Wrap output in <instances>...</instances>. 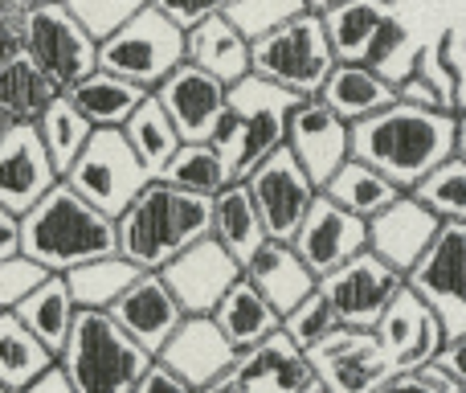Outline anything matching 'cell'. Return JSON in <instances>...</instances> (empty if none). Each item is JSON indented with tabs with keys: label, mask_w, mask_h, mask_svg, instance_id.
<instances>
[{
	"label": "cell",
	"mask_w": 466,
	"mask_h": 393,
	"mask_svg": "<svg viewBox=\"0 0 466 393\" xmlns=\"http://www.w3.org/2000/svg\"><path fill=\"white\" fill-rule=\"evenodd\" d=\"M459 152V115L397 98L393 107L352 123V156L385 172L401 193Z\"/></svg>",
	"instance_id": "obj_1"
},
{
	"label": "cell",
	"mask_w": 466,
	"mask_h": 393,
	"mask_svg": "<svg viewBox=\"0 0 466 393\" xmlns=\"http://www.w3.org/2000/svg\"><path fill=\"white\" fill-rule=\"evenodd\" d=\"M115 233L123 258H131L139 271H160L213 233V197L152 177L144 193L115 217Z\"/></svg>",
	"instance_id": "obj_2"
},
{
	"label": "cell",
	"mask_w": 466,
	"mask_h": 393,
	"mask_svg": "<svg viewBox=\"0 0 466 393\" xmlns=\"http://www.w3.org/2000/svg\"><path fill=\"white\" fill-rule=\"evenodd\" d=\"M21 250L37 258L46 271L66 274L74 266L119 250L115 217L95 209L66 181H57L29 213H21Z\"/></svg>",
	"instance_id": "obj_3"
},
{
	"label": "cell",
	"mask_w": 466,
	"mask_h": 393,
	"mask_svg": "<svg viewBox=\"0 0 466 393\" xmlns=\"http://www.w3.org/2000/svg\"><path fill=\"white\" fill-rule=\"evenodd\" d=\"M299 98L303 95H295V90L279 87V82L262 78L254 70L241 82H233L229 115L221 119L218 140H213L218 152L226 156L233 181H246L266 156L287 144V123L290 111L299 107Z\"/></svg>",
	"instance_id": "obj_4"
},
{
	"label": "cell",
	"mask_w": 466,
	"mask_h": 393,
	"mask_svg": "<svg viewBox=\"0 0 466 393\" xmlns=\"http://www.w3.org/2000/svg\"><path fill=\"white\" fill-rule=\"evenodd\" d=\"M152 361L156 357L139 340H131L111 312H78L57 353V365L70 377L74 393H131L152 369Z\"/></svg>",
	"instance_id": "obj_5"
},
{
	"label": "cell",
	"mask_w": 466,
	"mask_h": 393,
	"mask_svg": "<svg viewBox=\"0 0 466 393\" xmlns=\"http://www.w3.org/2000/svg\"><path fill=\"white\" fill-rule=\"evenodd\" d=\"M185 62H188V33L172 16H164L152 0L131 8L106 33H98V66L144 90H156Z\"/></svg>",
	"instance_id": "obj_6"
},
{
	"label": "cell",
	"mask_w": 466,
	"mask_h": 393,
	"mask_svg": "<svg viewBox=\"0 0 466 393\" xmlns=\"http://www.w3.org/2000/svg\"><path fill=\"white\" fill-rule=\"evenodd\" d=\"M249 57H254V74H262V78L279 82V87L295 90L303 98L319 95L331 66H336V49H331L323 16L315 8H307L295 21L258 37Z\"/></svg>",
	"instance_id": "obj_7"
},
{
	"label": "cell",
	"mask_w": 466,
	"mask_h": 393,
	"mask_svg": "<svg viewBox=\"0 0 466 393\" xmlns=\"http://www.w3.org/2000/svg\"><path fill=\"white\" fill-rule=\"evenodd\" d=\"M16 37L62 90L98 70V33H90V25L66 0H41L37 8H29L16 25Z\"/></svg>",
	"instance_id": "obj_8"
},
{
	"label": "cell",
	"mask_w": 466,
	"mask_h": 393,
	"mask_svg": "<svg viewBox=\"0 0 466 393\" xmlns=\"http://www.w3.org/2000/svg\"><path fill=\"white\" fill-rule=\"evenodd\" d=\"M62 181L95 209H103L106 217H119L147 189L152 172L144 169L136 148L127 144L123 128H95L90 144L82 148V156L70 164V172Z\"/></svg>",
	"instance_id": "obj_9"
},
{
	"label": "cell",
	"mask_w": 466,
	"mask_h": 393,
	"mask_svg": "<svg viewBox=\"0 0 466 393\" xmlns=\"http://www.w3.org/2000/svg\"><path fill=\"white\" fill-rule=\"evenodd\" d=\"M405 283L434 307L446 345L466 336V222H442L434 246L405 274Z\"/></svg>",
	"instance_id": "obj_10"
},
{
	"label": "cell",
	"mask_w": 466,
	"mask_h": 393,
	"mask_svg": "<svg viewBox=\"0 0 466 393\" xmlns=\"http://www.w3.org/2000/svg\"><path fill=\"white\" fill-rule=\"evenodd\" d=\"M401 287L405 271H397L393 263H385L372 250H360L356 258H348L344 266H336L319 279V291L336 307L344 328H377V320L385 315V307L393 304Z\"/></svg>",
	"instance_id": "obj_11"
},
{
	"label": "cell",
	"mask_w": 466,
	"mask_h": 393,
	"mask_svg": "<svg viewBox=\"0 0 466 393\" xmlns=\"http://www.w3.org/2000/svg\"><path fill=\"white\" fill-rule=\"evenodd\" d=\"M249 197H254L258 213H262V225L274 242H290L303 225L311 201L319 197V185L307 177V169L295 160L287 144L279 152H270L254 172L246 177Z\"/></svg>",
	"instance_id": "obj_12"
},
{
	"label": "cell",
	"mask_w": 466,
	"mask_h": 393,
	"mask_svg": "<svg viewBox=\"0 0 466 393\" xmlns=\"http://www.w3.org/2000/svg\"><path fill=\"white\" fill-rule=\"evenodd\" d=\"M307 361L315 369V381L328 393H372L393 377V365H389L372 328H344L339 324L328 340H319L307 353Z\"/></svg>",
	"instance_id": "obj_13"
},
{
	"label": "cell",
	"mask_w": 466,
	"mask_h": 393,
	"mask_svg": "<svg viewBox=\"0 0 466 393\" xmlns=\"http://www.w3.org/2000/svg\"><path fill=\"white\" fill-rule=\"evenodd\" d=\"M164 103V111L172 115L180 140L185 144H213L218 140L221 119L229 115V87L218 74L201 70V66L185 62L152 90Z\"/></svg>",
	"instance_id": "obj_14"
},
{
	"label": "cell",
	"mask_w": 466,
	"mask_h": 393,
	"mask_svg": "<svg viewBox=\"0 0 466 393\" xmlns=\"http://www.w3.org/2000/svg\"><path fill=\"white\" fill-rule=\"evenodd\" d=\"M372 332H377L393 373H421L426 365L438 361V353H442V345H446V332H442V324H438L434 307H430L410 283L397 291V299L385 307V315L377 320Z\"/></svg>",
	"instance_id": "obj_15"
},
{
	"label": "cell",
	"mask_w": 466,
	"mask_h": 393,
	"mask_svg": "<svg viewBox=\"0 0 466 393\" xmlns=\"http://www.w3.org/2000/svg\"><path fill=\"white\" fill-rule=\"evenodd\" d=\"M57 181H62V172L49 160L37 123H5V131H0V205L21 217Z\"/></svg>",
	"instance_id": "obj_16"
},
{
	"label": "cell",
	"mask_w": 466,
	"mask_h": 393,
	"mask_svg": "<svg viewBox=\"0 0 466 393\" xmlns=\"http://www.w3.org/2000/svg\"><path fill=\"white\" fill-rule=\"evenodd\" d=\"M290 246H295L299 258L323 279V274H331L336 266H344L348 258H356L360 250H369V217H356L352 209L336 205V201L319 189V197L311 201L299 233L290 238Z\"/></svg>",
	"instance_id": "obj_17"
},
{
	"label": "cell",
	"mask_w": 466,
	"mask_h": 393,
	"mask_svg": "<svg viewBox=\"0 0 466 393\" xmlns=\"http://www.w3.org/2000/svg\"><path fill=\"white\" fill-rule=\"evenodd\" d=\"M287 148L307 169V177L323 189L339 172V164L352 156V123L339 119L319 95L299 98L287 123Z\"/></svg>",
	"instance_id": "obj_18"
},
{
	"label": "cell",
	"mask_w": 466,
	"mask_h": 393,
	"mask_svg": "<svg viewBox=\"0 0 466 393\" xmlns=\"http://www.w3.org/2000/svg\"><path fill=\"white\" fill-rule=\"evenodd\" d=\"M160 274L168 279L172 295L180 299L188 315H213V307L246 274V266L209 233V238L193 242L185 254H177L168 266H160Z\"/></svg>",
	"instance_id": "obj_19"
},
{
	"label": "cell",
	"mask_w": 466,
	"mask_h": 393,
	"mask_svg": "<svg viewBox=\"0 0 466 393\" xmlns=\"http://www.w3.org/2000/svg\"><path fill=\"white\" fill-rule=\"evenodd\" d=\"M156 361L180 373L197 393H205L238 369L241 353L229 345V336L218 328L213 315H185V324L172 332V340L160 348Z\"/></svg>",
	"instance_id": "obj_20"
},
{
	"label": "cell",
	"mask_w": 466,
	"mask_h": 393,
	"mask_svg": "<svg viewBox=\"0 0 466 393\" xmlns=\"http://www.w3.org/2000/svg\"><path fill=\"white\" fill-rule=\"evenodd\" d=\"M111 315L127 328L131 340H139L152 357H160V348L168 345L172 332L185 324L188 312L180 307V299L172 295L168 279H164L160 271H139L136 279L127 283V291L111 304Z\"/></svg>",
	"instance_id": "obj_21"
},
{
	"label": "cell",
	"mask_w": 466,
	"mask_h": 393,
	"mask_svg": "<svg viewBox=\"0 0 466 393\" xmlns=\"http://www.w3.org/2000/svg\"><path fill=\"white\" fill-rule=\"evenodd\" d=\"M442 217L418 201L413 193H401L389 209H380L377 217H369V250L380 254L385 263H393L397 271L410 274L421 263L430 246H434Z\"/></svg>",
	"instance_id": "obj_22"
},
{
	"label": "cell",
	"mask_w": 466,
	"mask_h": 393,
	"mask_svg": "<svg viewBox=\"0 0 466 393\" xmlns=\"http://www.w3.org/2000/svg\"><path fill=\"white\" fill-rule=\"evenodd\" d=\"M246 279L279 307V315H287L290 307H299L319 287V274L299 258V250L290 242H274V238H266L262 250L246 263Z\"/></svg>",
	"instance_id": "obj_23"
},
{
	"label": "cell",
	"mask_w": 466,
	"mask_h": 393,
	"mask_svg": "<svg viewBox=\"0 0 466 393\" xmlns=\"http://www.w3.org/2000/svg\"><path fill=\"white\" fill-rule=\"evenodd\" d=\"M319 98L339 115V119L360 123V119H369V115L393 107L401 95H397L393 82H389L385 74H377L372 66H364V62H336V66H331V74H328V82H323Z\"/></svg>",
	"instance_id": "obj_24"
},
{
	"label": "cell",
	"mask_w": 466,
	"mask_h": 393,
	"mask_svg": "<svg viewBox=\"0 0 466 393\" xmlns=\"http://www.w3.org/2000/svg\"><path fill=\"white\" fill-rule=\"evenodd\" d=\"M249 49H254V41H249L226 13L205 16L201 25L188 29V62L201 66V70H209V74H218L226 87L241 82L249 70H254Z\"/></svg>",
	"instance_id": "obj_25"
},
{
	"label": "cell",
	"mask_w": 466,
	"mask_h": 393,
	"mask_svg": "<svg viewBox=\"0 0 466 393\" xmlns=\"http://www.w3.org/2000/svg\"><path fill=\"white\" fill-rule=\"evenodd\" d=\"M233 377L246 389H254L258 381H274L279 393H303L315 386V369H311V361H307V353L282 328L274 332L270 340H262L258 348L241 353Z\"/></svg>",
	"instance_id": "obj_26"
},
{
	"label": "cell",
	"mask_w": 466,
	"mask_h": 393,
	"mask_svg": "<svg viewBox=\"0 0 466 393\" xmlns=\"http://www.w3.org/2000/svg\"><path fill=\"white\" fill-rule=\"evenodd\" d=\"M213 320H218V328L226 332L238 353H249V348H258L262 340H270L274 332L282 328L279 307H274L246 274L221 295V304L213 307Z\"/></svg>",
	"instance_id": "obj_27"
},
{
	"label": "cell",
	"mask_w": 466,
	"mask_h": 393,
	"mask_svg": "<svg viewBox=\"0 0 466 393\" xmlns=\"http://www.w3.org/2000/svg\"><path fill=\"white\" fill-rule=\"evenodd\" d=\"M152 95V90L136 87V82L119 78V74L111 70H90L86 78H78L70 90H66V98H70L74 107H78L82 115H86L95 128H123V123L136 115V107L144 103V98Z\"/></svg>",
	"instance_id": "obj_28"
},
{
	"label": "cell",
	"mask_w": 466,
	"mask_h": 393,
	"mask_svg": "<svg viewBox=\"0 0 466 393\" xmlns=\"http://www.w3.org/2000/svg\"><path fill=\"white\" fill-rule=\"evenodd\" d=\"M57 95L62 87L25 49L0 66V119L5 123H37Z\"/></svg>",
	"instance_id": "obj_29"
},
{
	"label": "cell",
	"mask_w": 466,
	"mask_h": 393,
	"mask_svg": "<svg viewBox=\"0 0 466 393\" xmlns=\"http://www.w3.org/2000/svg\"><path fill=\"white\" fill-rule=\"evenodd\" d=\"M213 238H218L241 266H246L249 258L262 250V242L270 238L254 197H249L246 181H229V185L213 197Z\"/></svg>",
	"instance_id": "obj_30"
},
{
	"label": "cell",
	"mask_w": 466,
	"mask_h": 393,
	"mask_svg": "<svg viewBox=\"0 0 466 393\" xmlns=\"http://www.w3.org/2000/svg\"><path fill=\"white\" fill-rule=\"evenodd\" d=\"M393 0H339V5L323 8V29L336 49V62H364L377 29L393 16Z\"/></svg>",
	"instance_id": "obj_31"
},
{
	"label": "cell",
	"mask_w": 466,
	"mask_h": 393,
	"mask_svg": "<svg viewBox=\"0 0 466 393\" xmlns=\"http://www.w3.org/2000/svg\"><path fill=\"white\" fill-rule=\"evenodd\" d=\"M49 365H57V357L46 348V340L16 312H0V386L16 393L37 381Z\"/></svg>",
	"instance_id": "obj_32"
},
{
	"label": "cell",
	"mask_w": 466,
	"mask_h": 393,
	"mask_svg": "<svg viewBox=\"0 0 466 393\" xmlns=\"http://www.w3.org/2000/svg\"><path fill=\"white\" fill-rule=\"evenodd\" d=\"M16 315L46 340L49 353L54 357L62 353L66 336H70L74 320H78V304H74V295H70L66 274H49L37 291H29V295L21 299V307H16Z\"/></svg>",
	"instance_id": "obj_33"
},
{
	"label": "cell",
	"mask_w": 466,
	"mask_h": 393,
	"mask_svg": "<svg viewBox=\"0 0 466 393\" xmlns=\"http://www.w3.org/2000/svg\"><path fill=\"white\" fill-rule=\"evenodd\" d=\"M136 274H139V266L115 250V254L90 258V263L66 271V283H70V295L78 304V312H111V304L127 291V283Z\"/></svg>",
	"instance_id": "obj_34"
},
{
	"label": "cell",
	"mask_w": 466,
	"mask_h": 393,
	"mask_svg": "<svg viewBox=\"0 0 466 393\" xmlns=\"http://www.w3.org/2000/svg\"><path fill=\"white\" fill-rule=\"evenodd\" d=\"M123 136H127V144L136 148V156L144 160V169L152 172V177H160L164 164H168L172 156H177V148L185 144L177 123H172V115L164 111V103L156 95H147L144 103L136 107V115L123 123Z\"/></svg>",
	"instance_id": "obj_35"
},
{
	"label": "cell",
	"mask_w": 466,
	"mask_h": 393,
	"mask_svg": "<svg viewBox=\"0 0 466 393\" xmlns=\"http://www.w3.org/2000/svg\"><path fill=\"white\" fill-rule=\"evenodd\" d=\"M323 193H328L336 205L352 209L356 217H377L380 209H389L397 197H401V189L393 185V181L385 177V172H377L372 164L356 160V156H348L344 164H339V172L323 185Z\"/></svg>",
	"instance_id": "obj_36"
},
{
	"label": "cell",
	"mask_w": 466,
	"mask_h": 393,
	"mask_svg": "<svg viewBox=\"0 0 466 393\" xmlns=\"http://www.w3.org/2000/svg\"><path fill=\"white\" fill-rule=\"evenodd\" d=\"M37 131H41V140H46V148H49L54 169L66 177V172H70V164L82 156V148L90 144V136H95V123H90L86 115H82L78 107L66 98V90H62V95L46 107V115L37 119Z\"/></svg>",
	"instance_id": "obj_37"
},
{
	"label": "cell",
	"mask_w": 466,
	"mask_h": 393,
	"mask_svg": "<svg viewBox=\"0 0 466 393\" xmlns=\"http://www.w3.org/2000/svg\"><path fill=\"white\" fill-rule=\"evenodd\" d=\"M160 177L188 189V193H205V197H218L233 181L226 156L218 152V144H180L177 156L164 164Z\"/></svg>",
	"instance_id": "obj_38"
},
{
	"label": "cell",
	"mask_w": 466,
	"mask_h": 393,
	"mask_svg": "<svg viewBox=\"0 0 466 393\" xmlns=\"http://www.w3.org/2000/svg\"><path fill=\"white\" fill-rule=\"evenodd\" d=\"M421 49H426V46H418V41H413V33H410V25H405L401 16L393 13L377 29V37H372L369 54H364V66H372V70L385 74L393 87H401V82L410 78L413 70H418Z\"/></svg>",
	"instance_id": "obj_39"
},
{
	"label": "cell",
	"mask_w": 466,
	"mask_h": 393,
	"mask_svg": "<svg viewBox=\"0 0 466 393\" xmlns=\"http://www.w3.org/2000/svg\"><path fill=\"white\" fill-rule=\"evenodd\" d=\"M410 193L418 201H426L442 222H466V156L454 152L430 177H421Z\"/></svg>",
	"instance_id": "obj_40"
},
{
	"label": "cell",
	"mask_w": 466,
	"mask_h": 393,
	"mask_svg": "<svg viewBox=\"0 0 466 393\" xmlns=\"http://www.w3.org/2000/svg\"><path fill=\"white\" fill-rule=\"evenodd\" d=\"M336 328H339V315H336V307L328 304V295H323L319 287H315L299 307H290V312L282 315V332H287L303 353H311V348L319 345V340H328Z\"/></svg>",
	"instance_id": "obj_41"
},
{
	"label": "cell",
	"mask_w": 466,
	"mask_h": 393,
	"mask_svg": "<svg viewBox=\"0 0 466 393\" xmlns=\"http://www.w3.org/2000/svg\"><path fill=\"white\" fill-rule=\"evenodd\" d=\"M307 8H311L307 0H229L226 16L249 41H258V37H266V33H274L279 25L295 21L299 13H307Z\"/></svg>",
	"instance_id": "obj_42"
},
{
	"label": "cell",
	"mask_w": 466,
	"mask_h": 393,
	"mask_svg": "<svg viewBox=\"0 0 466 393\" xmlns=\"http://www.w3.org/2000/svg\"><path fill=\"white\" fill-rule=\"evenodd\" d=\"M49 274L54 271H46V266H41L37 258H29L25 250L0 258V312H16L21 299L29 295V291H37Z\"/></svg>",
	"instance_id": "obj_43"
},
{
	"label": "cell",
	"mask_w": 466,
	"mask_h": 393,
	"mask_svg": "<svg viewBox=\"0 0 466 393\" xmlns=\"http://www.w3.org/2000/svg\"><path fill=\"white\" fill-rule=\"evenodd\" d=\"M156 8H160L164 16H172V21L180 25V29H193V25H201L205 16H218V13H226V5L229 0H152Z\"/></svg>",
	"instance_id": "obj_44"
},
{
	"label": "cell",
	"mask_w": 466,
	"mask_h": 393,
	"mask_svg": "<svg viewBox=\"0 0 466 393\" xmlns=\"http://www.w3.org/2000/svg\"><path fill=\"white\" fill-rule=\"evenodd\" d=\"M131 393H197L193 386H188L180 373H172L168 365H160V361H152V369L144 373V377L136 381V389Z\"/></svg>",
	"instance_id": "obj_45"
},
{
	"label": "cell",
	"mask_w": 466,
	"mask_h": 393,
	"mask_svg": "<svg viewBox=\"0 0 466 393\" xmlns=\"http://www.w3.org/2000/svg\"><path fill=\"white\" fill-rule=\"evenodd\" d=\"M372 393H442V381L430 377L426 369L421 373H393L385 386L372 389Z\"/></svg>",
	"instance_id": "obj_46"
},
{
	"label": "cell",
	"mask_w": 466,
	"mask_h": 393,
	"mask_svg": "<svg viewBox=\"0 0 466 393\" xmlns=\"http://www.w3.org/2000/svg\"><path fill=\"white\" fill-rule=\"evenodd\" d=\"M438 369L442 373H451V377H459V381H466V336H459V340H451V345H442V353H438Z\"/></svg>",
	"instance_id": "obj_47"
},
{
	"label": "cell",
	"mask_w": 466,
	"mask_h": 393,
	"mask_svg": "<svg viewBox=\"0 0 466 393\" xmlns=\"http://www.w3.org/2000/svg\"><path fill=\"white\" fill-rule=\"evenodd\" d=\"M16 393H74V386H70V377L62 373V365H49L37 381H29V386L16 389Z\"/></svg>",
	"instance_id": "obj_48"
},
{
	"label": "cell",
	"mask_w": 466,
	"mask_h": 393,
	"mask_svg": "<svg viewBox=\"0 0 466 393\" xmlns=\"http://www.w3.org/2000/svg\"><path fill=\"white\" fill-rule=\"evenodd\" d=\"M16 250H21V217L0 205V258L16 254Z\"/></svg>",
	"instance_id": "obj_49"
},
{
	"label": "cell",
	"mask_w": 466,
	"mask_h": 393,
	"mask_svg": "<svg viewBox=\"0 0 466 393\" xmlns=\"http://www.w3.org/2000/svg\"><path fill=\"white\" fill-rule=\"evenodd\" d=\"M41 0H0V25H21V16L29 13V8H37Z\"/></svg>",
	"instance_id": "obj_50"
},
{
	"label": "cell",
	"mask_w": 466,
	"mask_h": 393,
	"mask_svg": "<svg viewBox=\"0 0 466 393\" xmlns=\"http://www.w3.org/2000/svg\"><path fill=\"white\" fill-rule=\"evenodd\" d=\"M426 373H430V377H438V381H442V393H466V381L451 377V373H442V369H438V365H426Z\"/></svg>",
	"instance_id": "obj_51"
},
{
	"label": "cell",
	"mask_w": 466,
	"mask_h": 393,
	"mask_svg": "<svg viewBox=\"0 0 466 393\" xmlns=\"http://www.w3.org/2000/svg\"><path fill=\"white\" fill-rule=\"evenodd\" d=\"M459 156H466V111L459 115Z\"/></svg>",
	"instance_id": "obj_52"
},
{
	"label": "cell",
	"mask_w": 466,
	"mask_h": 393,
	"mask_svg": "<svg viewBox=\"0 0 466 393\" xmlns=\"http://www.w3.org/2000/svg\"><path fill=\"white\" fill-rule=\"evenodd\" d=\"M307 5L315 8V13H323V8H331V5H339V0H307Z\"/></svg>",
	"instance_id": "obj_53"
},
{
	"label": "cell",
	"mask_w": 466,
	"mask_h": 393,
	"mask_svg": "<svg viewBox=\"0 0 466 393\" xmlns=\"http://www.w3.org/2000/svg\"><path fill=\"white\" fill-rule=\"evenodd\" d=\"M303 393H328V389H323V386H319V381H315V386H311V389H303Z\"/></svg>",
	"instance_id": "obj_54"
},
{
	"label": "cell",
	"mask_w": 466,
	"mask_h": 393,
	"mask_svg": "<svg viewBox=\"0 0 466 393\" xmlns=\"http://www.w3.org/2000/svg\"><path fill=\"white\" fill-rule=\"evenodd\" d=\"M0 393H13V389H8V386H0Z\"/></svg>",
	"instance_id": "obj_55"
},
{
	"label": "cell",
	"mask_w": 466,
	"mask_h": 393,
	"mask_svg": "<svg viewBox=\"0 0 466 393\" xmlns=\"http://www.w3.org/2000/svg\"><path fill=\"white\" fill-rule=\"evenodd\" d=\"M0 131H5V119H0Z\"/></svg>",
	"instance_id": "obj_56"
}]
</instances>
